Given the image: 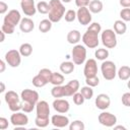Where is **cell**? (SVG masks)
<instances>
[{"mask_svg":"<svg viewBox=\"0 0 130 130\" xmlns=\"http://www.w3.org/2000/svg\"><path fill=\"white\" fill-rule=\"evenodd\" d=\"M98 120L100 124L106 127H114L117 123V117L110 112H102L99 115Z\"/></svg>","mask_w":130,"mask_h":130,"instance_id":"cell-9","label":"cell"},{"mask_svg":"<svg viewBox=\"0 0 130 130\" xmlns=\"http://www.w3.org/2000/svg\"><path fill=\"white\" fill-rule=\"evenodd\" d=\"M20 98H21L22 103H28V104H31V105H35V106L39 102L38 91H36L34 89H29V88L23 89L20 93Z\"/></svg>","mask_w":130,"mask_h":130,"instance_id":"cell-8","label":"cell"},{"mask_svg":"<svg viewBox=\"0 0 130 130\" xmlns=\"http://www.w3.org/2000/svg\"><path fill=\"white\" fill-rule=\"evenodd\" d=\"M52 106H53V109H54L56 112L60 113V114H65V113H67V112L69 111V109H70L69 102H68L67 100H63V99H56V100L53 102Z\"/></svg>","mask_w":130,"mask_h":130,"instance_id":"cell-17","label":"cell"},{"mask_svg":"<svg viewBox=\"0 0 130 130\" xmlns=\"http://www.w3.org/2000/svg\"><path fill=\"white\" fill-rule=\"evenodd\" d=\"M119 3L123 8H130V0H119Z\"/></svg>","mask_w":130,"mask_h":130,"instance_id":"cell-47","label":"cell"},{"mask_svg":"<svg viewBox=\"0 0 130 130\" xmlns=\"http://www.w3.org/2000/svg\"><path fill=\"white\" fill-rule=\"evenodd\" d=\"M51 122V120H49V118H41V117H36L35 119V124L37 127L40 128H45L49 125V123Z\"/></svg>","mask_w":130,"mask_h":130,"instance_id":"cell-34","label":"cell"},{"mask_svg":"<svg viewBox=\"0 0 130 130\" xmlns=\"http://www.w3.org/2000/svg\"><path fill=\"white\" fill-rule=\"evenodd\" d=\"M91 0H75V4L77 7H84V6H88L89 2Z\"/></svg>","mask_w":130,"mask_h":130,"instance_id":"cell-45","label":"cell"},{"mask_svg":"<svg viewBox=\"0 0 130 130\" xmlns=\"http://www.w3.org/2000/svg\"><path fill=\"white\" fill-rule=\"evenodd\" d=\"M4 58H5L6 63L12 68L18 67L21 63V54L19 53V51L15 50V49H12V50H9L8 52H6Z\"/></svg>","mask_w":130,"mask_h":130,"instance_id":"cell-7","label":"cell"},{"mask_svg":"<svg viewBox=\"0 0 130 130\" xmlns=\"http://www.w3.org/2000/svg\"><path fill=\"white\" fill-rule=\"evenodd\" d=\"M51 123L53 126H55L57 128H64L70 124V121H69L68 117H66L64 115L56 114L51 117Z\"/></svg>","mask_w":130,"mask_h":130,"instance_id":"cell-19","label":"cell"},{"mask_svg":"<svg viewBox=\"0 0 130 130\" xmlns=\"http://www.w3.org/2000/svg\"><path fill=\"white\" fill-rule=\"evenodd\" d=\"M101 71L103 77L106 80H113L117 75V67L113 61L105 60L101 65Z\"/></svg>","mask_w":130,"mask_h":130,"instance_id":"cell-4","label":"cell"},{"mask_svg":"<svg viewBox=\"0 0 130 130\" xmlns=\"http://www.w3.org/2000/svg\"><path fill=\"white\" fill-rule=\"evenodd\" d=\"M71 58L74 64L81 65L86 60V49L84 45L76 44L71 51Z\"/></svg>","mask_w":130,"mask_h":130,"instance_id":"cell-3","label":"cell"},{"mask_svg":"<svg viewBox=\"0 0 130 130\" xmlns=\"http://www.w3.org/2000/svg\"><path fill=\"white\" fill-rule=\"evenodd\" d=\"M50 12L49 19L52 22H59L65 15V6L61 0H50Z\"/></svg>","mask_w":130,"mask_h":130,"instance_id":"cell-1","label":"cell"},{"mask_svg":"<svg viewBox=\"0 0 130 130\" xmlns=\"http://www.w3.org/2000/svg\"><path fill=\"white\" fill-rule=\"evenodd\" d=\"M20 7H21L22 12L26 16H32L38 11L37 5L35 4V0H21Z\"/></svg>","mask_w":130,"mask_h":130,"instance_id":"cell-14","label":"cell"},{"mask_svg":"<svg viewBox=\"0 0 130 130\" xmlns=\"http://www.w3.org/2000/svg\"><path fill=\"white\" fill-rule=\"evenodd\" d=\"M117 75L120 80H128L130 78V67L129 66H121L117 71Z\"/></svg>","mask_w":130,"mask_h":130,"instance_id":"cell-25","label":"cell"},{"mask_svg":"<svg viewBox=\"0 0 130 130\" xmlns=\"http://www.w3.org/2000/svg\"><path fill=\"white\" fill-rule=\"evenodd\" d=\"M4 100L8 105V108L11 112H18L22 110V102L21 98L13 90H8L4 94Z\"/></svg>","mask_w":130,"mask_h":130,"instance_id":"cell-2","label":"cell"},{"mask_svg":"<svg viewBox=\"0 0 130 130\" xmlns=\"http://www.w3.org/2000/svg\"><path fill=\"white\" fill-rule=\"evenodd\" d=\"M0 35H1V41H0V42H3L4 39H5V32H4L3 30H1V31H0Z\"/></svg>","mask_w":130,"mask_h":130,"instance_id":"cell-50","label":"cell"},{"mask_svg":"<svg viewBox=\"0 0 130 130\" xmlns=\"http://www.w3.org/2000/svg\"><path fill=\"white\" fill-rule=\"evenodd\" d=\"M9 126V123H8V120L4 117H0V129L1 130H5L7 129Z\"/></svg>","mask_w":130,"mask_h":130,"instance_id":"cell-44","label":"cell"},{"mask_svg":"<svg viewBox=\"0 0 130 130\" xmlns=\"http://www.w3.org/2000/svg\"><path fill=\"white\" fill-rule=\"evenodd\" d=\"M85 83H86V85H89L91 87H95L99 85L100 79H99L98 75L92 76V77H88V78H85Z\"/></svg>","mask_w":130,"mask_h":130,"instance_id":"cell-38","label":"cell"},{"mask_svg":"<svg viewBox=\"0 0 130 130\" xmlns=\"http://www.w3.org/2000/svg\"><path fill=\"white\" fill-rule=\"evenodd\" d=\"M8 10V5L4 1H0V14H5Z\"/></svg>","mask_w":130,"mask_h":130,"instance_id":"cell-46","label":"cell"},{"mask_svg":"<svg viewBox=\"0 0 130 130\" xmlns=\"http://www.w3.org/2000/svg\"><path fill=\"white\" fill-rule=\"evenodd\" d=\"M76 15H77V20L80 24H82V25L90 24V22H91V12L89 11L88 7H86V6L79 7L78 10L76 11Z\"/></svg>","mask_w":130,"mask_h":130,"instance_id":"cell-10","label":"cell"},{"mask_svg":"<svg viewBox=\"0 0 130 130\" xmlns=\"http://www.w3.org/2000/svg\"><path fill=\"white\" fill-rule=\"evenodd\" d=\"M5 63H6V61H4V60L0 61V72L1 73L5 71Z\"/></svg>","mask_w":130,"mask_h":130,"instance_id":"cell-48","label":"cell"},{"mask_svg":"<svg viewBox=\"0 0 130 130\" xmlns=\"http://www.w3.org/2000/svg\"><path fill=\"white\" fill-rule=\"evenodd\" d=\"M51 94L53 98L60 99L64 96V87L63 85H54L51 89Z\"/></svg>","mask_w":130,"mask_h":130,"instance_id":"cell-32","label":"cell"},{"mask_svg":"<svg viewBox=\"0 0 130 130\" xmlns=\"http://www.w3.org/2000/svg\"><path fill=\"white\" fill-rule=\"evenodd\" d=\"M31 83H32L36 87H44L46 84H48V83H49V81H48L46 78H44L41 74H39V73H38V74L32 78Z\"/></svg>","mask_w":130,"mask_h":130,"instance_id":"cell-27","label":"cell"},{"mask_svg":"<svg viewBox=\"0 0 130 130\" xmlns=\"http://www.w3.org/2000/svg\"><path fill=\"white\" fill-rule=\"evenodd\" d=\"M121 101H122V104L125 107H129L130 108V91L123 93V95L121 98Z\"/></svg>","mask_w":130,"mask_h":130,"instance_id":"cell-42","label":"cell"},{"mask_svg":"<svg viewBox=\"0 0 130 130\" xmlns=\"http://www.w3.org/2000/svg\"><path fill=\"white\" fill-rule=\"evenodd\" d=\"M63 82H64V75L63 74H61L59 72H53L52 73L50 83H52L53 85H62Z\"/></svg>","mask_w":130,"mask_h":130,"instance_id":"cell-29","label":"cell"},{"mask_svg":"<svg viewBox=\"0 0 130 130\" xmlns=\"http://www.w3.org/2000/svg\"><path fill=\"white\" fill-rule=\"evenodd\" d=\"M104 8L103 2L101 0H91L88 4V9L91 13H100Z\"/></svg>","mask_w":130,"mask_h":130,"instance_id":"cell-23","label":"cell"},{"mask_svg":"<svg viewBox=\"0 0 130 130\" xmlns=\"http://www.w3.org/2000/svg\"><path fill=\"white\" fill-rule=\"evenodd\" d=\"M110 53H109V50L106 48H100V49H96L95 52H94V56L98 60H101V61H105L108 57H109Z\"/></svg>","mask_w":130,"mask_h":130,"instance_id":"cell-28","label":"cell"},{"mask_svg":"<svg viewBox=\"0 0 130 130\" xmlns=\"http://www.w3.org/2000/svg\"><path fill=\"white\" fill-rule=\"evenodd\" d=\"M14 28H15L14 26H12L10 24H6V23H3L1 26V30H3L7 35H12L14 32Z\"/></svg>","mask_w":130,"mask_h":130,"instance_id":"cell-41","label":"cell"},{"mask_svg":"<svg viewBox=\"0 0 130 130\" xmlns=\"http://www.w3.org/2000/svg\"><path fill=\"white\" fill-rule=\"evenodd\" d=\"M80 92L82 93V95L84 96L85 100H90L92 96H93V89L91 86L89 85H85V86H82L80 88Z\"/></svg>","mask_w":130,"mask_h":130,"instance_id":"cell-33","label":"cell"},{"mask_svg":"<svg viewBox=\"0 0 130 130\" xmlns=\"http://www.w3.org/2000/svg\"><path fill=\"white\" fill-rule=\"evenodd\" d=\"M64 18L67 22H72L74 21L76 18H77V15H76V11L73 10V9H69L65 12V15H64Z\"/></svg>","mask_w":130,"mask_h":130,"instance_id":"cell-36","label":"cell"},{"mask_svg":"<svg viewBox=\"0 0 130 130\" xmlns=\"http://www.w3.org/2000/svg\"><path fill=\"white\" fill-rule=\"evenodd\" d=\"M101 41L107 49H114L117 46V37L114 29L107 28L102 31Z\"/></svg>","mask_w":130,"mask_h":130,"instance_id":"cell-5","label":"cell"},{"mask_svg":"<svg viewBox=\"0 0 130 130\" xmlns=\"http://www.w3.org/2000/svg\"><path fill=\"white\" fill-rule=\"evenodd\" d=\"M0 85H1V89H0V92H4L5 91V85L3 82H0Z\"/></svg>","mask_w":130,"mask_h":130,"instance_id":"cell-51","label":"cell"},{"mask_svg":"<svg viewBox=\"0 0 130 130\" xmlns=\"http://www.w3.org/2000/svg\"><path fill=\"white\" fill-rule=\"evenodd\" d=\"M74 63L73 61H64L60 64V71L63 73V74H70L74 71Z\"/></svg>","mask_w":130,"mask_h":130,"instance_id":"cell-24","label":"cell"},{"mask_svg":"<svg viewBox=\"0 0 130 130\" xmlns=\"http://www.w3.org/2000/svg\"><path fill=\"white\" fill-rule=\"evenodd\" d=\"M114 129L118 130V129H122V130H126V127L122 126V125H118V126H114Z\"/></svg>","mask_w":130,"mask_h":130,"instance_id":"cell-49","label":"cell"},{"mask_svg":"<svg viewBox=\"0 0 130 130\" xmlns=\"http://www.w3.org/2000/svg\"><path fill=\"white\" fill-rule=\"evenodd\" d=\"M50 3L46 2V1H40L37 4V10L41 13V14H47L50 12Z\"/></svg>","mask_w":130,"mask_h":130,"instance_id":"cell-31","label":"cell"},{"mask_svg":"<svg viewBox=\"0 0 130 130\" xmlns=\"http://www.w3.org/2000/svg\"><path fill=\"white\" fill-rule=\"evenodd\" d=\"M84 128H85V125L80 120H75L69 124L70 130H84Z\"/></svg>","mask_w":130,"mask_h":130,"instance_id":"cell-35","label":"cell"},{"mask_svg":"<svg viewBox=\"0 0 130 130\" xmlns=\"http://www.w3.org/2000/svg\"><path fill=\"white\" fill-rule=\"evenodd\" d=\"M81 39V35L80 31L77 29H71L68 34H67V42L71 45H76Z\"/></svg>","mask_w":130,"mask_h":130,"instance_id":"cell-21","label":"cell"},{"mask_svg":"<svg viewBox=\"0 0 130 130\" xmlns=\"http://www.w3.org/2000/svg\"><path fill=\"white\" fill-rule=\"evenodd\" d=\"M83 74L85 78L95 76L98 74V64L94 59H88L85 61L84 64V69H83Z\"/></svg>","mask_w":130,"mask_h":130,"instance_id":"cell-13","label":"cell"},{"mask_svg":"<svg viewBox=\"0 0 130 130\" xmlns=\"http://www.w3.org/2000/svg\"><path fill=\"white\" fill-rule=\"evenodd\" d=\"M21 20V15L19 13L18 10L16 9H11L10 11H8V13L4 16V19H3V23H6V24H10L12 26H16L17 24H19Z\"/></svg>","mask_w":130,"mask_h":130,"instance_id":"cell-12","label":"cell"},{"mask_svg":"<svg viewBox=\"0 0 130 130\" xmlns=\"http://www.w3.org/2000/svg\"><path fill=\"white\" fill-rule=\"evenodd\" d=\"M37 117L41 118H49L50 115V107L46 101H39L36 105Z\"/></svg>","mask_w":130,"mask_h":130,"instance_id":"cell-18","label":"cell"},{"mask_svg":"<svg viewBox=\"0 0 130 130\" xmlns=\"http://www.w3.org/2000/svg\"><path fill=\"white\" fill-rule=\"evenodd\" d=\"M73 98V103L75 104V105H77V106H80V105H82L83 103H84V101H85V99H84V96L82 95V93L79 91H77V92H75L73 95H72Z\"/></svg>","mask_w":130,"mask_h":130,"instance_id":"cell-37","label":"cell"},{"mask_svg":"<svg viewBox=\"0 0 130 130\" xmlns=\"http://www.w3.org/2000/svg\"><path fill=\"white\" fill-rule=\"evenodd\" d=\"M36 108L35 105H31V104H28V103H23L22 104V111L24 113H30L34 111V109Z\"/></svg>","mask_w":130,"mask_h":130,"instance_id":"cell-43","label":"cell"},{"mask_svg":"<svg viewBox=\"0 0 130 130\" xmlns=\"http://www.w3.org/2000/svg\"><path fill=\"white\" fill-rule=\"evenodd\" d=\"M62 2H64V3H69V2H71V0H61Z\"/></svg>","mask_w":130,"mask_h":130,"instance_id":"cell-53","label":"cell"},{"mask_svg":"<svg viewBox=\"0 0 130 130\" xmlns=\"http://www.w3.org/2000/svg\"><path fill=\"white\" fill-rule=\"evenodd\" d=\"M18 51H19V53L21 54L22 57H28L32 53V46L28 43H23V44L20 45Z\"/></svg>","mask_w":130,"mask_h":130,"instance_id":"cell-26","label":"cell"},{"mask_svg":"<svg viewBox=\"0 0 130 130\" xmlns=\"http://www.w3.org/2000/svg\"><path fill=\"white\" fill-rule=\"evenodd\" d=\"M18 25H19V28L22 32H30L35 28V23H34L32 19H30L29 17L21 18Z\"/></svg>","mask_w":130,"mask_h":130,"instance_id":"cell-20","label":"cell"},{"mask_svg":"<svg viewBox=\"0 0 130 130\" xmlns=\"http://www.w3.org/2000/svg\"><path fill=\"white\" fill-rule=\"evenodd\" d=\"M94 104H95V107L98 109L104 111V110H107L110 107V105H111V99L106 93H100L95 98Z\"/></svg>","mask_w":130,"mask_h":130,"instance_id":"cell-16","label":"cell"},{"mask_svg":"<svg viewBox=\"0 0 130 130\" xmlns=\"http://www.w3.org/2000/svg\"><path fill=\"white\" fill-rule=\"evenodd\" d=\"M127 87L130 89V78L128 79V82H127Z\"/></svg>","mask_w":130,"mask_h":130,"instance_id":"cell-52","label":"cell"},{"mask_svg":"<svg viewBox=\"0 0 130 130\" xmlns=\"http://www.w3.org/2000/svg\"><path fill=\"white\" fill-rule=\"evenodd\" d=\"M63 87H64V96H72L75 92L79 90L80 84L77 79H73L67 82L65 85H63Z\"/></svg>","mask_w":130,"mask_h":130,"instance_id":"cell-15","label":"cell"},{"mask_svg":"<svg viewBox=\"0 0 130 130\" xmlns=\"http://www.w3.org/2000/svg\"><path fill=\"white\" fill-rule=\"evenodd\" d=\"M120 17L125 22L126 21H130V8H123L120 11Z\"/></svg>","mask_w":130,"mask_h":130,"instance_id":"cell-39","label":"cell"},{"mask_svg":"<svg viewBox=\"0 0 130 130\" xmlns=\"http://www.w3.org/2000/svg\"><path fill=\"white\" fill-rule=\"evenodd\" d=\"M127 30V25L124 20L118 19L114 22V31L116 35H124Z\"/></svg>","mask_w":130,"mask_h":130,"instance_id":"cell-22","label":"cell"},{"mask_svg":"<svg viewBox=\"0 0 130 130\" xmlns=\"http://www.w3.org/2000/svg\"><path fill=\"white\" fill-rule=\"evenodd\" d=\"M87 30H90V31L100 34L102 31V26H101V24L99 22H91L89 24V26L87 27Z\"/></svg>","mask_w":130,"mask_h":130,"instance_id":"cell-40","label":"cell"},{"mask_svg":"<svg viewBox=\"0 0 130 130\" xmlns=\"http://www.w3.org/2000/svg\"><path fill=\"white\" fill-rule=\"evenodd\" d=\"M82 43L85 47L89 48V49H94L99 46L100 44V40H99V34L87 30L83 34L82 36Z\"/></svg>","mask_w":130,"mask_h":130,"instance_id":"cell-6","label":"cell"},{"mask_svg":"<svg viewBox=\"0 0 130 130\" xmlns=\"http://www.w3.org/2000/svg\"><path fill=\"white\" fill-rule=\"evenodd\" d=\"M10 122L14 127H23L28 123V117L21 112H13L10 116Z\"/></svg>","mask_w":130,"mask_h":130,"instance_id":"cell-11","label":"cell"},{"mask_svg":"<svg viewBox=\"0 0 130 130\" xmlns=\"http://www.w3.org/2000/svg\"><path fill=\"white\" fill-rule=\"evenodd\" d=\"M52 21L50 19H43L41 20V22L39 23V29L41 32H48L49 30H51L52 28Z\"/></svg>","mask_w":130,"mask_h":130,"instance_id":"cell-30","label":"cell"}]
</instances>
